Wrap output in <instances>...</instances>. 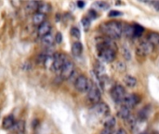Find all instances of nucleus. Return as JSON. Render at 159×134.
Returning <instances> with one entry per match:
<instances>
[{"instance_id":"f257e3e1","label":"nucleus","mask_w":159,"mask_h":134,"mask_svg":"<svg viewBox=\"0 0 159 134\" xmlns=\"http://www.w3.org/2000/svg\"><path fill=\"white\" fill-rule=\"evenodd\" d=\"M123 26H124V24L121 23L120 21H110L103 22L100 26V29L105 37L115 40V39H118L122 36Z\"/></svg>"},{"instance_id":"f03ea898","label":"nucleus","mask_w":159,"mask_h":134,"mask_svg":"<svg viewBox=\"0 0 159 134\" xmlns=\"http://www.w3.org/2000/svg\"><path fill=\"white\" fill-rule=\"evenodd\" d=\"M97 50H98V56H99L100 61L106 62V63H110L116 60V50L111 48H108L102 41H100L97 44Z\"/></svg>"},{"instance_id":"7ed1b4c3","label":"nucleus","mask_w":159,"mask_h":134,"mask_svg":"<svg viewBox=\"0 0 159 134\" xmlns=\"http://www.w3.org/2000/svg\"><path fill=\"white\" fill-rule=\"evenodd\" d=\"M88 100L90 104H92L93 105L100 103L101 99H102V94L100 91V89L98 88V86L95 83H90L89 89L88 90Z\"/></svg>"},{"instance_id":"20e7f679","label":"nucleus","mask_w":159,"mask_h":134,"mask_svg":"<svg viewBox=\"0 0 159 134\" xmlns=\"http://www.w3.org/2000/svg\"><path fill=\"white\" fill-rule=\"evenodd\" d=\"M89 86H90V81L84 75L78 76L75 80V88L78 92H81V93L88 92Z\"/></svg>"},{"instance_id":"39448f33","label":"nucleus","mask_w":159,"mask_h":134,"mask_svg":"<svg viewBox=\"0 0 159 134\" xmlns=\"http://www.w3.org/2000/svg\"><path fill=\"white\" fill-rule=\"evenodd\" d=\"M75 74V64L72 61L68 60L65 64L63 65V67L61 68V70L60 71V76L66 80V79H71V77Z\"/></svg>"},{"instance_id":"423d86ee","label":"nucleus","mask_w":159,"mask_h":134,"mask_svg":"<svg viewBox=\"0 0 159 134\" xmlns=\"http://www.w3.org/2000/svg\"><path fill=\"white\" fill-rule=\"evenodd\" d=\"M111 96L116 103H123L125 97L127 96L125 88L120 84L115 85L111 90Z\"/></svg>"},{"instance_id":"0eeeda50","label":"nucleus","mask_w":159,"mask_h":134,"mask_svg":"<svg viewBox=\"0 0 159 134\" xmlns=\"http://www.w3.org/2000/svg\"><path fill=\"white\" fill-rule=\"evenodd\" d=\"M154 49H155V47L145 40V41H142L141 43H139V45L136 48V53L139 56L145 57V56L153 53Z\"/></svg>"},{"instance_id":"6e6552de","label":"nucleus","mask_w":159,"mask_h":134,"mask_svg":"<svg viewBox=\"0 0 159 134\" xmlns=\"http://www.w3.org/2000/svg\"><path fill=\"white\" fill-rule=\"evenodd\" d=\"M67 61H68V59H67V56L65 54H63V53H55L51 70L54 71V72H60Z\"/></svg>"},{"instance_id":"1a4fd4ad","label":"nucleus","mask_w":159,"mask_h":134,"mask_svg":"<svg viewBox=\"0 0 159 134\" xmlns=\"http://www.w3.org/2000/svg\"><path fill=\"white\" fill-rule=\"evenodd\" d=\"M109 111H110L109 106L106 104L102 103V102H100V103H98L92 106V113L94 115H96L97 117H100V118L107 117L109 114Z\"/></svg>"},{"instance_id":"9d476101","label":"nucleus","mask_w":159,"mask_h":134,"mask_svg":"<svg viewBox=\"0 0 159 134\" xmlns=\"http://www.w3.org/2000/svg\"><path fill=\"white\" fill-rule=\"evenodd\" d=\"M141 102V98L139 97V95L135 94V93H131V94H129L125 97L122 104L123 106H126L127 108L129 109H133L139 103Z\"/></svg>"},{"instance_id":"9b49d317","label":"nucleus","mask_w":159,"mask_h":134,"mask_svg":"<svg viewBox=\"0 0 159 134\" xmlns=\"http://www.w3.org/2000/svg\"><path fill=\"white\" fill-rule=\"evenodd\" d=\"M51 29H52L51 24H50L48 21H46L45 22H43L41 25L38 26V28H37V35L42 38V37H44L45 35L50 34Z\"/></svg>"},{"instance_id":"f8f14e48","label":"nucleus","mask_w":159,"mask_h":134,"mask_svg":"<svg viewBox=\"0 0 159 134\" xmlns=\"http://www.w3.org/2000/svg\"><path fill=\"white\" fill-rule=\"evenodd\" d=\"M151 111H152V108H151L150 105H146L145 107H143V108L139 112L138 120L143 121V122H144L145 120H147V118H149V116H150V114H151Z\"/></svg>"},{"instance_id":"ddd939ff","label":"nucleus","mask_w":159,"mask_h":134,"mask_svg":"<svg viewBox=\"0 0 159 134\" xmlns=\"http://www.w3.org/2000/svg\"><path fill=\"white\" fill-rule=\"evenodd\" d=\"M146 41L152 44L154 47L159 46V33L157 32H150L146 35Z\"/></svg>"},{"instance_id":"4468645a","label":"nucleus","mask_w":159,"mask_h":134,"mask_svg":"<svg viewBox=\"0 0 159 134\" xmlns=\"http://www.w3.org/2000/svg\"><path fill=\"white\" fill-rule=\"evenodd\" d=\"M15 118L13 116H7L5 117L3 121H2V127L4 130H10L13 128L14 124H15Z\"/></svg>"},{"instance_id":"2eb2a0df","label":"nucleus","mask_w":159,"mask_h":134,"mask_svg":"<svg viewBox=\"0 0 159 134\" xmlns=\"http://www.w3.org/2000/svg\"><path fill=\"white\" fill-rule=\"evenodd\" d=\"M102 123H103V127H104V128L113 130L114 127H115L116 124V119L115 117H113V116H111V115H108L107 117L104 118Z\"/></svg>"},{"instance_id":"dca6fc26","label":"nucleus","mask_w":159,"mask_h":134,"mask_svg":"<svg viewBox=\"0 0 159 134\" xmlns=\"http://www.w3.org/2000/svg\"><path fill=\"white\" fill-rule=\"evenodd\" d=\"M46 15L45 14H42L40 12H35L34 13L33 15V18H32V21H33V23L34 25H41L43 22L46 21Z\"/></svg>"},{"instance_id":"f3484780","label":"nucleus","mask_w":159,"mask_h":134,"mask_svg":"<svg viewBox=\"0 0 159 134\" xmlns=\"http://www.w3.org/2000/svg\"><path fill=\"white\" fill-rule=\"evenodd\" d=\"M71 50H72V54L74 56H75V57L80 56L82 54V52H83V45H82V43L78 42V41L73 43Z\"/></svg>"},{"instance_id":"a211bd4d","label":"nucleus","mask_w":159,"mask_h":134,"mask_svg":"<svg viewBox=\"0 0 159 134\" xmlns=\"http://www.w3.org/2000/svg\"><path fill=\"white\" fill-rule=\"evenodd\" d=\"M123 35H126L129 38L135 37L134 25L133 24H124V26H123Z\"/></svg>"},{"instance_id":"6ab92c4d","label":"nucleus","mask_w":159,"mask_h":134,"mask_svg":"<svg viewBox=\"0 0 159 134\" xmlns=\"http://www.w3.org/2000/svg\"><path fill=\"white\" fill-rule=\"evenodd\" d=\"M39 4H40V2H37V1H29L26 3L25 9L29 13H35V12H37Z\"/></svg>"},{"instance_id":"aec40b11","label":"nucleus","mask_w":159,"mask_h":134,"mask_svg":"<svg viewBox=\"0 0 159 134\" xmlns=\"http://www.w3.org/2000/svg\"><path fill=\"white\" fill-rule=\"evenodd\" d=\"M11 130L17 134H23L25 132V122L23 120H20V121L15 122V124Z\"/></svg>"},{"instance_id":"412c9836","label":"nucleus","mask_w":159,"mask_h":134,"mask_svg":"<svg viewBox=\"0 0 159 134\" xmlns=\"http://www.w3.org/2000/svg\"><path fill=\"white\" fill-rule=\"evenodd\" d=\"M41 40H42V44L44 46H46L47 48H51L53 46L54 42H55V37L50 33V34L45 35L44 37H42Z\"/></svg>"},{"instance_id":"4be33fe9","label":"nucleus","mask_w":159,"mask_h":134,"mask_svg":"<svg viewBox=\"0 0 159 134\" xmlns=\"http://www.w3.org/2000/svg\"><path fill=\"white\" fill-rule=\"evenodd\" d=\"M123 81H124L125 85H126L127 87H129V88H134V87L137 86V83H138L137 79H136L134 76H130V75L125 76Z\"/></svg>"},{"instance_id":"5701e85b","label":"nucleus","mask_w":159,"mask_h":134,"mask_svg":"<svg viewBox=\"0 0 159 134\" xmlns=\"http://www.w3.org/2000/svg\"><path fill=\"white\" fill-rule=\"evenodd\" d=\"M131 110L127 108L126 106H121V108L118 110V117L121 118V119H124V120H127L130 116H131Z\"/></svg>"},{"instance_id":"b1692460","label":"nucleus","mask_w":159,"mask_h":134,"mask_svg":"<svg viewBox=\"0 0 159 134\" xmlns=\"http://www.w3.org/2000/svg\"><path fill=\"white\" fill-rule=\"evenodd\" d=\"M50 10H51V6H50V4L46 3V2H43V3H40V4H39L37 12H40V13H42V14L47 15L48 13L50 12Z\"/></svg>"},{"instance_id":"393cba45","label":"nucleus","mask_w":159,"mask_h":134,"mask_svg":"<svg viewBox=\"0 0 159 134\" xmlns=\"http://www.w3.org/2000/svg\"><path fill=\"white\" fill-rule=\"evenodd\" d=\"M95 72L97 74V76H99V78L101 77H103L104 76V67L100 63V62H97L95 64Z\"/></svg>"},{"instance_id":"a878e982","label":"nucleus","mask_w":159,"mask_h":134,"mask_svg":"<svg viewBox=\"0 0 159 134\" xmlns=\"http://www.w3.org/2000/svg\"><path fill=\"white\" fill-rule=\"evenodd\" d=\"M134 33H135V37H141L144 32V28L137 23H134Z\"/></svg>"},{"instance_id":"bb28decb","label":"nucleus","mask_w":159,"mask_h":134,"mask_svg":"<svg viewBox=\"0 0 159 134\" xmlns=\"http://www.w3.org/2000/svg\"><path fill=\"white\" fill-rule=\"evenodd\" d=\"M70 33H71V35L76 39H79L81 37V32L77 27H72Z\"/></svg>"},{"instance_id":"cd10ccee","label":"nucleus","mask_w":159,"mask_h":134,"mask_svg":"<svg viewBox=\"0 0 159 134\" xmlns=\"http://www.w3.org/2000/svg\"><path fill=\"white\" fill-rule=\"evenodd\" d=\"M82 25H83V27H84V29L86 31H88L89 29V27H90V18L89 16L84 17L82 19Z\"/></svg>"},{"instance_id":"c85d7f7f","label":"nucleus","mask_w":159,"mask_h":134,"mask_svg":"<svg viewBox=\"0 0 159 134\" xmlns=\"http://www.w3.org/2000/svg\"><path fill=\"white\" fill-rule=\"evenodd\" d=\"M95 6L100 9H107L109 7V5L105 2H96Z\"/></svg>"},{"instance_id":"c756f323","label":"nucleus","mask_w":159,"mask_h":134,"mask_svg":"<svg viewBox=\"0 0 159 134\" xmlns=\"http://www.w3.org/2000/svg\"><path fill=\"white\" fill-rule=\"evenodd\" d=\"M122 15V12L118 11V10H112L109 12V17H112V18H116V17H119Z\"/></svg>"},{"instance_id":"7c9ffc66","label":"nucleus","mask_w":159,"mask_h":134,"mask_svg":"<svg viewBox=\"0 0 159 134\" xmlns=\"http://www.w3.org/2000/svg\"><path fill=\"white\" fill-rule=\"evenodd\" d=\"M55 42L58 44H61L62 42V35L61 33H57L55 35Z\"/></svg>"},{"instance_id":"2f4dec72","label":"nucleus","mask_w":159,"mask_h":134,"mask_svg":"<svg viewBox=\"0 0 159 134\" xmlns=\"http://www.w3.org/2000/svg\"><path fill=\"white\" fill-rule=\"evenodd\" d=\"M124 56L127 60H130V51L128 48H124Z\"/></svg>"},{"instance_id":"473e14b6","label":"nucleus","mask_w":159,"mask_h":134,"mask_svg":"<svg viewBox=\"0 0 159 134\" xmlns=\"http://www.w3.org/2000/svg\"><path fill=\"white\" fill-rule=\"evenodd\" d=\"M100 134H114V132H113V130H111V129L103 128V129L102 130V132H101V133Z\"/></svg>"},{"instance_id":"72a5a7b5","label":"nucleus","mask_w":159,"mask_h":134,"mask_svg":"<svg viewBox=\"0 0 159 134\" xmlns=\"http://www.w3.org/2000/svg\"><path fill=\"white\" fill-rule=\"evenodd\" d=\"M114 134H128V132H126V130H125V129L120 128V129L116 130V132H115Z\"/></svg>"},{"instance_id":"f704fd0d","label":"nucleus","mask_w":159,"mask_h":134,"mask_svg":"<svg viewBox=\"0 0 159 134\" xmlns=\"http://www.w3.org/2000/svg\"><path fill=\"white\" fill-rule=\"evenodd\" d=\"M86 4H85V2H82V1H78L77 2V6L80 7V8H82V7H84V6H85Z\"/></svg>"},{"instance_id":"c9c22d12","label":"nucleus","mask_w":159,"mask_h":134,"mask_svg":"<svg viewBox=\"0 0 159 134\" xmlns=\"http://www.w3.org/2000/svg\"><path fill=\"white\" fill-rule=\"evenodd\" d=\"M140 134H147V133H145V132H142V133H140Z\"/></svg>"}]
</instances>
